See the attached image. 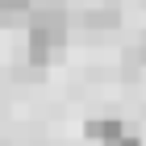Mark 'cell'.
Wrapping results in <instances>:
<instances>
[{
	"mask_svg": "<svg viewBox=\"0 0 146 146\" xmlns=\"http://www.w3.org/2000/svg\"><path fill=\"white\" fill-rule=\"evenodd\" d=\"M63 42H67V17H63V9H42L38 4L34 17H29V63L46 67L63 50Z\"/></svg>",
	"mask_w": 146,
	"mask_h": 146,
	"instance_id": "cell-1",
	"label": "cell"
},
{
	"mask_svg": "<svg viewBox=\"0 0 146 146\" xmlns=\"http://www.w3.org/2000/svg\"><path fill=\"white\" fill-rule=\"evenodd\" d=\"M84 134L92 138V142H100V146H109L117 134H125V125L117 121V117H92L88 125H84Z\"/></svg>",
	"mask_w": 146,
	"mask_h": 146,
	"instance_id": "cell-2",
	"label": "cell"
},
{
	"mask_svg": "<svg viewBox=\"0 0 146 146\" xmlns=\"http://www.w3.org/2000/svg\"><path fill=\"white\" fill-rule=\"evenodd\" d=\"M84 25H88V29H113V25H117V13L113 9H92L88 17H84Z\"/></svg>",
	"mask_w": 146,
	"mask_h": 146,
	"instance_id": "cell-3",
	"label": "cell"
},
{
	"mask_svg": "<svg viewBox=\"0 0 146 146\" xmlns=\"http://www.w3.org/2000/svg\"><path fill=\"white\" fill-rule=\"evenodd\" d=\"M34 9H38V0H0V17H21Z\"/></svg>",
	"mask_w": 146,
	"mask_h": 146,
	"instance_id": "cell-4",
	"label": "cell"
},
{
	"mask_svg": "<svg viewBox=\"0 0 146 146\" xmlns=\"http://www.w3.org/2000/svg\"><path fill=\"white\" fill-rule=\"evenodd\" d=\"M109 146H142V142H138V138L134 134H117V138H113V142Z\"/></svg>",
	"mask_w": 146,
	"mask_h": 146,
	"instance_id": "cell-5",
	"label": "cell"
}]
</instances>
